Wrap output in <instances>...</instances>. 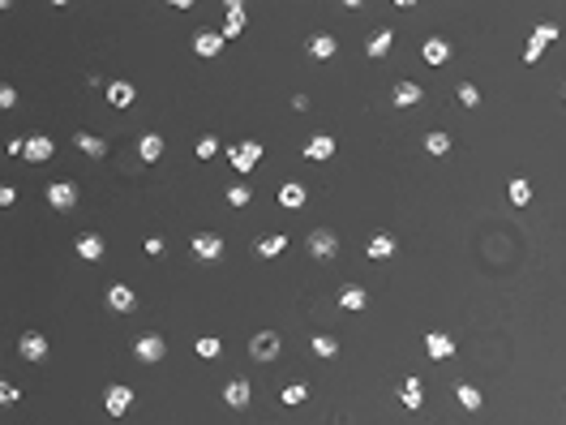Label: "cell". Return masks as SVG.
<instances>
[{
  "label": "cell",
  "mask_w": 566,
  "mask_h": 425,
  "mask_svg": "<svg viewBox=\"0 0 566 425\" xmlns=\"http://www.w3.org/2000/svg\"><path fill=\"white\" fill-rule=\"evenodd\" d=\"M309 253H313L318 262H330V258L339 253V237H335L330 228H313V232H309Z\"/></svg>",
  "instance_id": "6da1fadb"
},
{
  "label": "cell",
  "mask_w": 566,
  "mask_h": 425,
  "mask_svg": "<svg viewBox=\"0 0 566 425\" xmlns=\"http://www.w3.org/2000/svg\"><path fill=\"white\" fill-rule=\"evenodd\" d=\"M279 348H283V340H279L275 331H258V335L249 340V357H253V361H275Z\"/></svg>",
  "instance_id": "7a4b0ae2"
},
{
  "label": "cell",
  "mask_w": 566,
  "mask_h": 425,
  "mask_svg": "<svg viewBox=\"0 0 566 425\" xmlns=\"http://www.w3.org/2000/svg\"><path fill=\"white\" fill-rule=\"evenodd\" d=\"M549 39H558V26H553V22H541V26L532 30L528 47H524V61H528V65H536V61H541V52H545V43H549Z\"/></svg>",
  "instance_id": "3957f363"
},
{
  "label": "cell",
  "mask_w": 566,
  "mask_h": 425,
  "mask_svg": "<svg viewBox=\"0 0 566 425\" xmlns=\"http://www.w3.org/2000/svg\"><path fill=\"white\" fill-rule=\"evenodd\" d=\"M228 159H232V168H236V172H249V168H258L262 146H258V142H236V146L228 150Z\"/></svg>",
  "instance_id": "277c9868"
},
{
  "label": "cell",
  "mask_w": 566,
  "mask_h": 425,
  "mask_svg": "<svg viewBox=\"0 0 566 425\" xmlns=\"http://www.w3.org/2000/svg\"><path fill=\"white\" fill-rule=\"evenodd\" d=\"M47 202H52L56 210H73V206H78V185H73V181H56V185H47Z\"/></svg>",
  "instance_id": "5b68a950"
},
{
  "label": "cell",
  "mask_w": 566,
  "mask_h": 425,
  "mask_svg": "<svg viewBox=\"0 0 566 425\" xmlns=\"http://www.w3.org/2000/svg\"><path fill=\"white\" fill-rule=\"evenodd\" d=\"M103 408H107L112 417H125V412L133 408V391H129V387H121V383H116V387H107V395H103Z\"/></svg>",
  "instance_id": "8992f818"
},
{
  "label": "cell",
  "mask_w": 566,
  "mask_h": 425,
  "mask_svg": "<svg viewBox=\"0 0 566 425\" xmlns=\"http://www.w3.org/2000/svg\"><path fill=\"white\" fill-rule=\"evenodd\" d=\"M223 43H228V39H223V30H198L193 35V52H198V56H219V52H223Z\"/></svg>",
  "instance_id": "52a82bcc"
},
{
  "label": "cell",
  "mask_w": 566,
  "mask_h": 425,
  "mask_svg": "<svg viewBox=\"0 0 566 425\" xmlns=\"http://www.w3.org/2000/svg\"><path fill=\"white\" fill-rule=\"evenodd\" d=\"M193 253H198L202 262L223 258V237H219V232H198V237H193Z\"/></svg>",
  "instance_id": "ba28073f"
},
{
  "label": "cell",
  "mask_w": 566,
  "mask_h": 425,
  "mask_svg": "<svg viewBox=\"0 0 566 425\" xmlns=\"http://www.w3.org/2000/svg\"><path fill=\"white\" fill-rule=\"evenodd\" d=\"M163 352H167V344H163L159 335H142V340L133 344V357H138V361H146V365L163 361Z\"/></svg>",
  "instance_id": "9c48e42d"
},
{
  "label": "cell",
  "mask_w": 566,
  "mask_h": 425,
  "mask_svg": "<svg viewBox=\"0 0 566 425\" xmlns=\"http://www.w3.org/2000/svg\"><path fill=\"white\" fill-rule=\"evenodd\" d=\"M52 155H56V142H52V138H43V133L26 138V155H22V159H30V164H47Z\"/></svg>",
  "instance_id": "30bf717a"
},
{
  "label": "cell",
  "mask_w": 566,
  "mask_h": 425,
  "mask_svg": "<svg viewBox=\"0 0 566 425\" xmlns=\"http://www.w3.org/2000/svg\"><path fill=\"white\" fill-rule=\"evenodd\" d=\"M305 202H309V189H305L301 181H283V185H279V206L296 210V206H305Z\"/></svg>",
  "instance_id": "8fae6325"
},
{
  "label": "cell",
  "mask_w": 566,
  "mask_h": 425,
  "mask_svg": "<svg viewBox=\"0 0 566 425\" xmlns=\"http://www.w3.org/2000/svg\"><path fill=\"white\" fill-rule=\"evenodd\" d=\"M107 305L116 309V313H129V309H138V292L125 288V284H112L107 288Z\"/></svg>",
  "instance_id": "7c38bea8"
},
{
  "label": "cell",
  "mask_w": 566,
  "mask_h": 425,
  "mask_svg": "<svg viewBox=\"0 0 566 425\" xmlns=\"http://www.w3.org/2000/svg\"><path fill=\"white\" fill-rule=\"evenodd\" d=\"M18 352H22L26 361H43V357H47V335H39V331H26V335L18 340Z\"/></svg>",
  "instance_id": "4fadbf2b"
},
{
  "label": "cell",
  "mask_w": 566,
  "mask_h": 425,
  "mask_svg": "<svg viewBox=\"0 0 566 425\" xmlns=\"http://www.w3.org/2000/svg\"><path fill=\"white\" fill-rule=\"evenodd\" d=\"M330 155H335V138L330 133H313L305 142V159H313V164H322V159H330Z\"/></svg>",
  "instance_id": "5bb4252c"
},
{
  "label": "cell",
  "mask_w": 566,
  "mask_h": 425,
  "mask_svg": "<svg viewBox=\"0 0 566 425\" xmlns=\"http://www.w3.org/2000/svg\"><path fill=\"white\" fill-rule=\"evenodd\" d=\"M133 99H138L133 82H107V103H112V108H129Z\"/></svg>",
  "instance_id": "9a60e30c"
},
{
  "label": "cell",
  "mask_w": 566,
  "mask_h": 425,
  "mask_svg": "<svg viewBox=\"0 0 566 425\" xmlns=\"http://www.w3.org/2000/svg\"><path fill=\"white\" fill-rule=\"evenodd\" d=\"M425 348H429V357H433V361L455 357V340H450V335H442V331H429V335H425Z\"/></svg>",
  "instance_id": "2e32d148"
},
{
  "label": "cell",
  "mask_w": 566,
  "mask_h": 425,
  "mask_svg": "<svg viewBox=\"0 0 566 425\" xmlns=\"http://www.w3.org/2000/svg\"><path fill=\"white\" fill-rule=\"evenodd\" d=\"M421 86L416 82H395V90H390V99H395V108H412V103H421Z\"/></svg>",
  "instance_id": "e0dca14e"
},
{
  "label": "cell",
  "mask_w": 566,
  "mask_h": 425,
  "mask_svg": "<svg viewBox=\"0 0 566 425\" xmlns=\"http://www.w3.org/2000/svg\"><path fill=\"white\" fill-rule=\"evenodd\" d=\"M249 391H253V387H249L245 378H232L228 387H223V404H228V408H245V404H249Z\"/></svg>",
  "instance_id": "ac0fdd59"
},
{
  "label": "cell",
  "mask_w": 566,
  "mask_h": 425,
  "mask_svg": "<svg viewBox=\"0 0 566 425\" xmlns=\"http://www.w3.org/2000/svg\"><path fill=\"white\" fill-rule=\"evenodd\" d=\"M421 56H425L429 65H446V61H450V43L433 35V39H425V47H421Z\"/></svg>",
  "instance_id": "d6986e66"
},
{
  "label": "cell",
  "mask_w": 566,
  "mask_h": 425,
  "mask_svg": "<svg viewBox=\"0 0 566 425\" xmlns=\"http://www.w3.org/2000/svg\"><path fill=\"white\" fill-rule=\"evenodd\" d=\"M335 52H339L335 35H313V39H309V56H313V61H330Z\"/></svg>",
  "instance_id": "ffe728a7"
},
{
  "label": "cell",
  "mask_w": 566,
  "mask_h": 425,
  "mask_svg": "<svg viewBox=\"0 0 566 425\" xmlns=\"http://www.w3.org/2000/svg\"><path fill=\"white\" fill-rule=\"evenodd\" d=\"M78 253H82L86 262H99V258H103V237H99V232H82V237H78Z\"/></svg>",
  "instance_id": "44dd1931"
},
{
  "label": "cell",
  "mask_w": 566,
  "mask_h": 425,
  "mask_svg": "<svg viewBox=\"0 0 566 425\" xmlns=\"http://www.w3.org/2000/svg\"><path fill=\"white\" fill-rule=\"evenodd\" d=\"M390 43H395V30H390V26H382V30H378V35L369 39V47H365V52H369L373 61H382L386 52H390Z\"/></svg>",
  "instance_id": "7402d4cb"
},
{
  "label": "cell",
  "mask_w": 566,
  "mask_h": 425,
  "mask_svg": "<svg viewBox=\"0 0 566 425\" xmlns=\"http://www.w3.org/2000/svg\"><path fill=\"white\" fill-rule=\"evenodd\" d=\"M369 258H373V262L395 258V237H390V232H378V237L369 241Z\"/></svg>",
  "instance_id": "603a6c76"
},
{
  "label": "cell",
  "mask_w": 566,
  "mask_h": 425,
  "mask_svg": "<svg viewBox=\"0 0 566 425\" xmlns=\"http://www.w3.org/2000/svg\"><path fill=\"white\" fill-rule=\"evenodd\" d=\"M283 249H288V237H279V232H275V237H266V241H258V245H253V253H258V258H279V253H283Z\"/></svg>",
  "instance_id": "cb8c5ba5"
},
{
  "label": "cell",
  "mask_w": 566,
  "mask_h": 425,
  "mask_svg": "<svg viewBox=\"0 0 566 425\" xmlns=\"http://www.w3.org/2000/svg\"><path fill=\"white\" fill-rule=\"evenodd\" d=\"M138 155L146 159V164H155V159L163 155V138H159V133H142V142H138Z\"/></svg>",
  "instance_id": "d4e9b609"
},
{
  "label": "cell",
  "mask_w": 566,
  "mask_h": 425,
  "mask_svg": "<svg viewBox=\"0 0 566 425\" xmlns=\"http://www.w3.org/2000/svg\"><path fill=\"white\" fill-rule=\"evenodd\" d=\"M73 142H78V150H86L90 159H103V155H107V142H103V138H95V133H78Z\"/></svg>",
  "instance_id": "484cf974"
},
{
  "label": "cell",
  "mask_w": 566,
  "mask_h": 425,
  "mask_svg": "<svg viewBox=\"0 0 566 425\" xmlns=\"http://www.w3.org/2000/svg\"><path fill=\"white\" fill-rule=\"evenodd\" d=\"M241 26H245V5H241V0H232V5H228V26H223V39L241 35Z\"/></svg>",
  "instance_id": "4316f807"
},
{
  "label": "cell",
  "mask_w": 566,
  "mask_h": 425,
  "mask_svg": "<svg viewBox=\"0 0 566 425\" xmlns=\"http://www.w3.org/2000/svg\"><path fill=\"white\" fill-rule=\"evenodd\" d=\"M399 400H404L408 408H421V404H425V387H421V378H408L404 391H399Z\"/></svg>",
  "instance_id": "83f0119b"
},
{
  "label": "cell",
  "mask_w": 566,
  "mask_h": 425,
  "mask_svg": "<svg viewBox=\"0 0 566 425\" xmlns=\"http://www.w3.org/2000/svg\"><path fill=\"white\" fill-rule=\"evenodd\" d=\"M339 305H344V309H365L369 305V292L365 288H344V292H339Z\"/></svg>",
  "instance_id": "f1b7e54d"
},
{
  "label": "cell",
  "mask_w": 566,
  "mask_h": 425,
  "mask_svg": "<svg viewBox=\"0 0 566 425\" xmlns=\"http://www.w3.org/2000/svg\"><path fill=\"white\" fill-rule=\"evenodd\" d=\"M455 395H459V404H464L468 412H476V408L485 404V395H481L476 387H468V383H459V387H455Z\"/></svg>",
  "instance_id": "f546056e"
},
{
  "label": "cell",
  "mask_w": 566,
  "mask_h": 425,
  "mask_svg": "<svg viewBox=\"0 0 566 425\" xmlns=\"http://www.w3.org/2000/svg\"><path fill=\"white\" fill-rule=\"evenodd\" d=\"M425 150H429V155H446V150H450V133H442V129L425 133Z\"/></svg>",
  "instance_id": "4dcf8cb0"
},
{
  "label": "cell",
  "mask_w": 566,
  "mask_h": 425,
  "mask_svg": "<svg viewBox=\"0 0 566 425\" xmlns=\"http://www.w3.org/2000/svg\"><path fill=\"white\" fill-rule=\"evenodd\" d=\"M511 202H515V206H528V202H532V185H528L524 176L511 181Z\"/></svg>",
  "instance_id": "1f68e13d"
},
{
  "label": "cell",
  "mask_w": 566,
  "mask_h": 425,
  "mask_svg": "<svg viewBox=\"0 0 566 425\" xmlns=\"http://www.w3.org/2000/svg\"><path fill=\"white\" fill-rule=\"evenodd\" d=\"M305 395H309V387H305V383H288V387L279 391V400H283V404H305Z\"/></svg>",
  "instance_id": "d6a6232c"
},
{
  "label": "cell",
  "mask_w": 566,
  "mask_h": 425,
  "mask_svg": "<svg viewBox=\"0 0 566 425\" xmlns=\"http://www.w3.org/2000/svg\"><path fill=\"white\" fill-rule=\"evenodd\" d=\"M249 198H253L249 185H228V202H232V206H249Z\"/></svg>",
  "instance_id": "836d02e7"
},
{
  "label": "cell",
  "mask_w": 566,
  "mask_h": 425,
  "mask_svg": "<svg viewBox=\"0 0 566 425\" xmlns=\"http://www.w3.org/2000/svg\"><path fill=\"white\" fill-rule=\"evenodd\" d=\"M459 103H464V108H476V103H481V90H476L472 82H459Z\"/></svg>",
  "instance_id": "e575fe53"
},
{
  "label": "cell",
  "mask_w": 566,
  "mask_h": 425,
  "mask_svg": "<svg viewBox=\"0 0 566 425\" xmlns=\"http://www.w3.org/2000/svg\"><path fill=\"white\" fill-rule=\"evenodd\" d=\"M215 155H219V138H215V133H206V138L198 142V159H215Z\"/></svg>",
  "instance_id": "d590c367"
},
{
  "label": "cell",
  "mask_w": 566,
  "mask_h": 425,
  "mask_svg": "<svg viewBox=\"0 0 566 425\" xmlns=\"http://www.w3.org/2000/svg\"><path fill=\"white\" fill-rule=\"evenodd\" d=\"M313 352H318V357H335V352H339V344H335L330 335H318V340H313Z\"/></svg>",
  "instance_id": "8d00e7d4"
},
{
  "label": "cell",
  "mask_w": 566,
  "mask_h": 425,
  "mask_svg": "<svg viewBox=\"0 0 566 425\" xmlns=\"http://www.w3.org/2000/svg\"><path fill=\"white\" fill-rule=\"evenodd\" d=\"M219 348H223V344H219V340H210V335H206V340H198V357H206V361H210V357H219Z\"/></svg>",
  "instance_id": "74e56055"
},
{
  "label": "cell",
  "mask_w": 566,
  "mask_h": 425,
  "mask_svg": "<svg viewBox=\"0 0 566 425\" xmlns=\"http://www.w3.org/2000/svg\"><path fill=\"white\" fill-rule=\"evenodd\" d=\"M18 395H22V391H18L13 383H0V404H18Z\"/></svg>",
  "instance_id": "f35d334b"
},
{
  "label": "cell",
  "mask_w": 566,
  "mask_h": 425,
  "mask_svg": "<svg viewBox=\"0 0 566 425\" xmlns=\"http://www.w3.org/2000/svg\"><path fill=\"white\" fill-rule=\"evenodd\" d=\"M0 108H18V90L13 86H0Z\"/></svg>",
  "instance_id": "ab89813d"
},
{
  "label": "cell",
  "mask_w": 566,
  "mask_h": 425,
  "mask_svg": "<svg viewBox=\"0 0 566 425\" xmlns=\"http://www.w3.org/2000/svg\"><path fill=\"white\" fill-rule=\"evenodd\" d=\"M18 202V189L13 185H0V206H13Z\"/></svg>",
  "instance_id": "60d3db41"
},
{
  "label": "cell",
  "mask_w": 566,
  "mask_h": 425,
  "mask_svg": "<svg viewBox=\"0 0 566 425\" xmlns=\"http://www.w3.org/2000/svg\"><path fill=\"white\" fill-rule=\"evenodd\" d=\"M146 253H150V258H159V253H163V241H159V237H150V241H146Z\"/></svg>",
  "instance_id": "b9f144b4"
}]
</instances>
